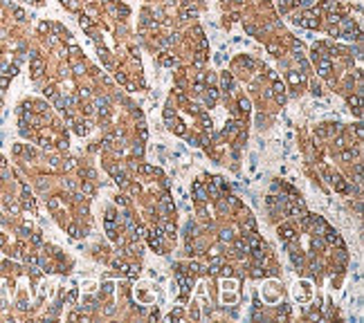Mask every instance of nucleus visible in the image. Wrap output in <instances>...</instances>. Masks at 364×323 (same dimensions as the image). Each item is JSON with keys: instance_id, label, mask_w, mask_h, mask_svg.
Here are the masks:
<instances>
[{"instance_id": "obj_11", "label": "nucleus", "mask_w": 364, "mask_h": 323, "mask_svg": "<svg viewBox=\"0 0 364 323\" xmlns=\"http://www.w3.org/2000/svg\"><path fill=\"white\" fill-rule=\"evenodd\" d=\"M238 106H241V110H243V112H250V108H252L247 99H241V101H238Z\"/></svg>"}, {"instance_id": "obj_5", "label": "nucleus", "mask_w": 364, "mask_h": 323, "mask_svg": "<svg viewBox=\"0 0 364 323\" xmlns=\"http://www.w3.org/2000/svg\"><path fill=\"white\" fill-rule=\"evenodd\" d=\"M324 233H326V240H328L330 245H339V247H342V238H339L335 231H324Z\"/></svg>"}, {"instance_id": "obj_10", "label": "nucleus", "mask_w": 364, "mask_h": 323, "mask_svg": "<svg viewBox=\"0 0 364 323\" xmlns=\"http://www.w3.org/2000/svg\"><path fill=\"white\" fill-rule=\"evenodd\" d=\"M232 238H234V236H232V231H229V229H225L223 233H220V240H223V242H229Z\"/></svg>"}, {"instance_id": "obj_29", "label": "nucleus", "mask_w": 364, "mask_h": 323, "mask_svg": "<svg viewBox=\"0 0 364 323\" xmlns=\"http://www.w3.org/2000/svg\"><path fill=\"white\" fill-rule=\"evenodd\" d=\"M7 83H9L7 79H5V77H0V88H7Z\"/></svg>"}, {"instance_id": "obj_18", "label": "nucleus", "mask_w": 364, "mask_h": 323, "mask_svg": "<svg viewBox=\"0 0 364 323\" xmlns=\"http://www.w3.org/2000/svg\"><path fill=\"white\" fill-rule=\"evenodd\" d=\"M328 20H330V23H335V25H337V23H339V20H342V18H339L337 14H330V16H328Z\"/></svg>"}, {"instance_id": "obj_9", "label": "nucleus", "mask_w": 364, "mask_h": 323, "mask_svg": "<svg viewBox=\"0 0 364 323\" xmlns=\"http://www.w3.org/2000/svg\"><path fill=\"white\" fill-rule=\"evenodd\" d=\"M281 236H283L286 240H292V238H295V231L290 229V227H283V229H281Z\"/></svg>"}, {"instance_id": "obj_13", "label": "nucleus", "mask_w": 364, "mask_h": 323, "mask_svg": "<svg viewBox=\"0 0 364 323\" xmlns=\"http://www.w3.org/2000/svg\"><path fill=\"white\" fill-rule=\"evenodd\" d=\"M133 236H135V238H144V236H146L144 227H137V229H135V233H133Z\"/></svg>"}, {"instance_id": "obj_25", "label": "nucleus", "mask_w": 364, "mask_h": 323, "mask_svg": "<svg viewBox=\"0 0 364 323\" xmlns=\"http://www.w3.org/2000/svg\"><path fill=\"white\" fill-rule=\"evenodd\" d=\"M175 133H178V135H182V133H184V124H178V126H175Z\"/></svg>"}, {"instance_id": "obj_21", "label": "nucleus", "mask_w": 364, "mask_h": 323, "mask_svg": "<svg viewBox=\"0 0 364 323\" xmlns=\"http://www.w3.org/2000/svg\"><path fill=\"white\" fill-rule=\"evenodd\" d=\"M79 23H81V27H85V29H90V20H88V18H81Z\"/></svg>"}, {"instance_id": "obj_26", "label": "nucleus", "mask_w": 364, "mask_h": 323, "mask_svg": "<svg viewBox=\"0 0 364 323\" xmlns=\"http://www.w3.org/2000/svg\"><path fill=\"white\" fill-rule=\"evenodd\" d=\"M274 90H277V94H283V85H281V83H274Z\"/></svg>"}, {"instance_id": "obj_15", "label": "nucleus", "mask_w": 364, "mask_h": 323, "mask_svg": "<svg viewBox=\"0 0 364 323\" xmlns=\"http://www.w3.org/2000/svg\"><path fill=\"white\" fill-rule=\"evenodd\" d=\"M310 92H313V94H322V85L315 81V83H313V90H310Z\"/></svg>"}, {"instance_id": "obj_6", "label": "nucleus", "mask_w": 364, "mask_h": 323, "mask_svg": "<svg viewBox=\"0 0 364 323\" xmlns=\"http://www.w3.org/2000/svg\"><path fill=\"white\" fill-rule=\"evenodd\" d=\"M193 191H196V195H198V200H200V202H202V200H207V193L202 191V184H200V182H196V184H193Z\"/></svg>"}, {"instance_id": "obj_30", "label": "nucleus", "mask_w": 364, "mask_h": 323, "mask_svg": "<svg viewBox=\"0 0 364 323\" xmlns=\"http://www.w3.org/2000/svg\"><path fill=\"white\" fill-rule=\"evenodd\" d=\"M342 25H344V29H351V27H353V23H351V20H344Z\"/></svg>"}, {"instance_id": "obj_23", "label": "nucleus", "mask_w": 364, "mask_h": 323, "mask_svg": "<svg viewBox=\"0 0 364 323\" xmlns=\"http://www.w3.org/2000/svg\"><path fill=\"white\" fill-rule=\"evenodd\" d=\"M139 170H142V173H153V168H151V166H146V164H142Z\"/></svg>"}, {"instance_id": "obj_1", "label": "nucleus", "mask_w": 364, "mask_h": 323, "mask_svg": "<svg viewBox=\"0 0 364 323\" xmlns=\"http://www.w3.org/2000/svg\"><path fill=\"white\" fill-rule=\"evenodd\" d=\"M286 213L292 215V218H297V220H304L306 218V211L301 206H295V204H288V206H286Z\"/></svg>"}, {"instance_id": "obj_2", "label": "nucleus", "mask_w": 364, "mask_h": 323, "mask_svg": "<svg viewBox=\"0 0 364 323\" xmlns=\"http://www.w3.org/2000/svg\"><path fill=\"white\" fill-rule=\"evenodd\" d=\"M43 68H45V65H43V61L34 54V56H32V70H34V77H41V74H43Z\"/></svg>"}, {"instance_id": "obj_22", "label": "nucleus", "mask_w": 364, "mask_h": 323, "mask_svg": "<svg viewBox=\"0 0 364 323\" xmlns=\"http://www.w3.org/2000/svg\"><path fill=\"white\" fill-rule=\"evenodd\" d=\"M202 126H205V128H207V130H211V121L207 119V117H202Z\"/></svg>"}, {"instance_id": "obj_24", "label": "nucleus", "mask_w": 364, "mask_h": 323, "mask_svg": "<svg viewBox=\"0 0 364 323\" xmlns=\"http://www.w3.org/2000/svg\"><path fill=\"white\" fill-rule=\"evenodd\" d=\"M76 133H79V135H85V133H88V128H85V126H76Z\"/></svg>"}, {"instance_id": "obj_20", "label": "nucleus", "mask_w": 364, "mask_h": 323, "mask_svg": "<svg viewBox=\"0 0 364 323\" xmlns=\"http://www.w3.org/2000/svg\"><path fill=\"white\" fill-rule=\"evenodd\" d=\"M348 103H351V106H355V110H357V106H360V99H357V97H351V99H348Z\"/></svg>"}, {"instance_id": "obj_8", "label": "nucleus", "mask_w": 364, "mask_h": 323, "mask_svg": "<svg viewBox=\"0 0 364 323\" xmlns=\"http://www.w3.org/2000/svg\"><path fill=\"white\" fill-rule=\"evenodd\" d=\"M288 79H290V83H295V85H299L301 81H304V77H301V74H297V72H290Z\"/></svg>"}, {"instance_id": "obj_12", "label": "nucleus", "mask_w": 364, "mask_h": 323, "mask_svg": "<svg viewBox=\"0 0 364 323\" xmlns=\"http://www.w3.org/2000/svg\"><path fill=\"white\" fill-rule=\"evenodd\" d=\"M83 193H85V195H92V193H94L92 184H88V182H85V184H83Z\"/></svg>"}, {"instance_id": "obj_27", "label": "nucleus", "mask_w": 364, "mask_h": 323, "mask_svg": "<svg viewBox=\"0 0 364 323\" xmlns=\"http://www.w3.org/2000/svg\"><path fill=\"white\" fill-rule=\"evenodd\" d=\"M117 81H119V83H126V74H121V72H119V74H117Z\"/></svg>"}, {"instance_id": "obj_4", "label": "nucleus", "mask_w": 364, "mask_h": 323, "mask_svg": "<svg viewBox=\"0 0 364 323\" xmlns=\"http://www.w3.org/2000/svg\"><path fill=\"white\" fill-rule=\"evenodd\" d=\"M317 70H319V74H322V77H328V74H330V61L322 59L319 63H317Z\"/></svg>"}, {"instance_id": "obj_3", "label": "nucleus", "mask_w": 364, "mask_h": 323, "mask_svg": "<svg viewBox=\"0 0 364 323\" xmlns=\"http://www.w3.org/2000/svg\"><path fill=\"white\" fill-rule=\"evenodd\" d=\"M301 23H304L308 29H317V27H319V18H315L313 14H306V20H301Z\"/></svg>"}, {"instance_id": "obj_14", "label": "nucleus", "mask_w": 364, "mask_h": 323, "mask_svg": "<svg viewBox=\"0 0 364 323\" xmlns=\"http://www.w3.org/2000/svg\"><path fill=\"white\" fill-rule=\"evenodd\" d=\"M16 72H18V68H16V65H9V68L5 70V74H7V77H14Z\"/></svg>"}, {"instance_id": "obj_19", "label": "nucleus", "mask_w": 364, "mask_h": 323, "mask_svg": "<svg viewBox=\"0 0 364 323\" xmlns=\"http://www.w3.org/2000/svg\"><path fill=\"white\" fill-rule=\"evenodd\" d=\"M353 150H346V153H342V159H353Z\"/></svg>"}, {"instance_id": "obj_17", "label": "nucleus", "mask_w": 364, "mask_h": 323, "mask_svg": "<svg viewBox=\"0 0 364 323\" xmlns=\"http://www.w3.org/2000/svg\"><path fill=\"white\" fill-rule=\"evenodd\" d=\"M14 16H16L18 20H23V18H25V11H23V9H16V11H14Z\"/></svg>"}, {"instance_id": "obj_16", "label": "nucleus", "mask_w": 364, "mask_h": 323, "mask_svg": "<svg viewBox=\"0 0 364 323\" xmlns=\"http://www.w3.org/2000/svg\"><path fill=\"white\" fill-rule=\"evenodd\" d=\"M162 63H164V65H173V63H175V59H173V56H164V59H162Z\"/></svg>"}, {"instance_id": "obj_28", "label": "nucleus", "mask_w": 364, "mask_h": 323, "mask_svg": "<svg viewBox=\"0 0 364 323\" xmlns=\"http://www.w3.org/2000/svg\"><path fill=\"white\" fill-rule=\"evenodd\" d=\"M117 204H121V206H126V204H128V200H126V197H117Z\"/></svg>"}, {"instance_id": "obj_7", "label": "nucleus", "mask_w": 364, "mask_h": 323, "mask_svg": "<svg viewBox=\"0 0 364 323\" xmlns=\"http://www.w3.org/2000/svg\"><path fill=\"white\" fill-rule=\"evenodd\" d=\"M223 88H225V90L234 88V79L229 77V74H223Z\"/></svg>"}]
</instances>
